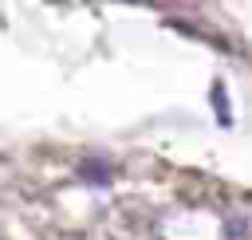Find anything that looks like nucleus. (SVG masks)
<instances>
[{
  "label": "nucleus",
  "instance_id": "f257e3e1",
  "mask_svg": "<svg viewBox=\"0 0 252 240\" xmlns=\"http://www.w3.org/2000/svg\"><path fill=\"white\" fill-rule=\"evenodd\" d=\"M213 106H217V122H220V126H228V122H232V118H228V94H224V87H220V83L213 87Z\"/></svg>",
  "mask_w": 252,
  "mask_h": 240
},
{
  "label": "nucleus",
  "instance_id": "f03ea898",
  "mask_svg": "<svg viewBox=\"0 0 252 240\" xmlns=\"http://www.w3.org/2000/svg\"><path fill=\"white\" fill-rule=\"evenodd\" d=\"M79 173H83V177H87V181H98V185H106V181H110V177H106V169H102V165H83V169H79Z\"/></svg>",
  "mask_w": 252,
  "mask_h": 240
}]
</instances>
